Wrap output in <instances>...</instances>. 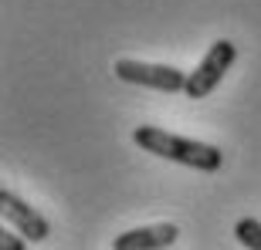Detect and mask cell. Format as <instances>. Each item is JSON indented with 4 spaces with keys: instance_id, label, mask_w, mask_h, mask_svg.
<instances>
[{
    "instance_id": "obj_1",
    "label": "cell",
    "mask_w": 261,
    "mask_h": 250,
    "mask_svg": "<svg viewBox=\"0 0 261 250\" xmlns=\"http://www.w3.org/2000/svg\"><path fill=\"white\" fill-rule=\"evenodd\" d=\"M133 142L139 149H146L149 155L190 166V169H200V173H217L224 166V152L217 145L200 142V139H187V135H173V132H166V129H156V125L133 129Z\"/></svg>"
},
{
    "instance_id": "obj_2",
    "label": "cell",
    "mask_w": 261,
    "mask_h": 250,
    "mask_svg": "<svg viewBox=\"0 0 261 250\" xmlns=\"http://www.w3.org/2000/svg\"><path fill=\"white\" fill-rule=\"evenodd\" d=\"M112 71L126 85L153 88V91H166V95L187 91V75L180 68H170V65H146V61H136V58H119L112 65Z\"/></svg>"
},
{
    "instance_id": "obj_3",
    "label": "cell",
    "mask_w": 261,
    "mask_h": 250,
    "mask_svg": "<svg viewBox=\"0 0 261 250\" xmlns=\"http://www.w3.org/2000/svg\"><path fill=\"white\" fill-rule=\"evenodd\" d=\"M234 58H238V48H234L227 38L214 41L211 51L203 54V61L187 75V98H194V102H200V98H207L214 91V88L224 81V75L231 71Z\"/></svg>"
},
{
    "instance_id": "obj_4",
    "label": "cell",
    "mask_w": 261,
    "mask_h": 250,
    "mask_svg": "<svg viewBox=\"0 0 261 250\" xmlns=\"http://www.w3.org/2000/svg\"><path fill=\"white\" fill-rule=\"evenodd\" d=\"M0 216H4L14 230L24 233L31 243H34V240L41 243V240H48V237H51V223L44 220L34 206H28L20 196H14L10 190H0Z\"/></svg>"
},
{
    "instance_id": "obj_5",
    "label": "cell",
    "mask_w": 261,
    "mask_h": 250,
    "mask_svg": "<svg viewBox=\"0 0 261 250\" xmlns=\"http://www.w3.org/2000/svg\"><path fill=\"white\" fill-rule=\"evenodd\" d=\"M180 230L176 223H153V227H136V230L119 233L112 247L116 250H160V247H173Z\"/></svg>"
},
{
    "instance_id": "obj_6",
    "label": "cell",
    "mask_w": 261,
    "mask_h": 250,
    "mask_svg": "<svg viewBox=\"0 0 261 250\" xmlns=\"http://www.w3.org/2000/svg\"><path fill=\"white\" fill-rule=\"evenodd\" d=\"M234 237H238L248 250H261V223L251 220V216H244V220L234 223Z\"/></svg>"
},
{
    "instance_id": "obj_7",
    "label": "cell",
    "mask_w": 261,
    "mask_h": 250,
    "mask_svg": "<svg viewBox=\"0 0 261 250\" xmlns=\"http://www.w3.org/2000/svg\"><path fill=\"white\" fill-rule=\"evenodd\" d=\"M10 230H14V227H7V230H4V233H0V247H4V250H24V247H28V237H24V233H10Z\"/></svg>"
}]
</instances>
